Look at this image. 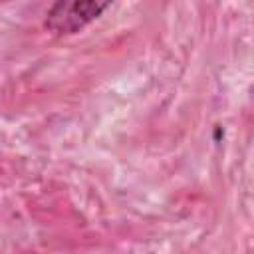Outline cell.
Here are the masks:
<instances>
[{
    "instance_id": "obj_1",
    "label": "cell",
    "mask_w": 254,
    "mask_h": 254,
    "mask_svg": "<svg viewBox=\"0 0 254 254\" xmlns=\"http://www.w3.org/2000/svg\"><path fill=\"white\" fill-rule=\"evenodd\" d=\"M105 8H109V2H56L48 12L46 26L56 34H75Z\"/></svg>"
}]
</instances>
